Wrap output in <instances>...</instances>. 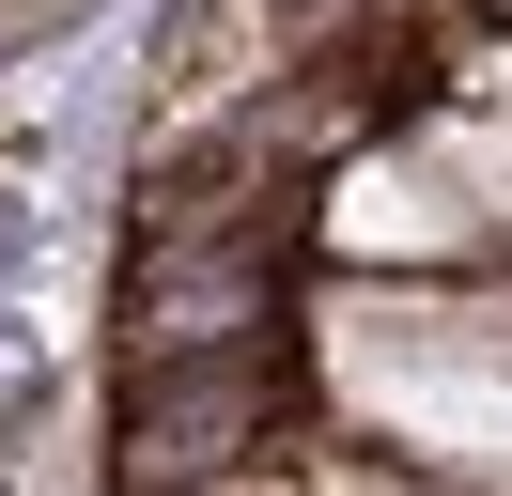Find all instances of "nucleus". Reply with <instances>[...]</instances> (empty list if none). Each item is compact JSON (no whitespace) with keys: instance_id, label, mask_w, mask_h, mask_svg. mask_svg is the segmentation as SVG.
Segmentation results:
<instances>
[{"instance_id":"nucleus-1","label":"nucleus","mask_w":512,"mask_h":496,"mask_svg":"<svg viewBox=\"0 0 512 496\" xmlns=\"http://www.w3.org/2000/svg\"><path fill=\"white\" fill-rule=\"evenodd\" d=\"M249 450H280V357L218 341V357H156L125 403V496H218L249 481Z\"/></svg>"},{"instance_id":"nucleus-2","label":"nucleus","mask_w":512,"mask_h":496,"mask_svg":"<svg viewBox=\"0 0 512 496\" xmlns=\"http://www.w3.org/2000/svg\"><path fill=\"white\" fill-rule=\"evenodd\" d=\"M311 233L342 248V264H466V248H497L481 202L435 171V140H357L342 171L311 186Z\"/></svg>"},{"instance_id":"nucleus-7","label":"nucleus","mask_w":512,"mask_h":496,"mask_svg":"<svg viewBox=\"0 0 512 496\" xmlns=\"http://www.w3.org/2000/svg\"><path fill=\"white\" fill-rule=\"evenodd\" d=\"M311 481H326V496H419V481H388V465H357V450H326Z\"/></svg>"},{"instance_id":"nucleus-4","label":"nucleus","mask_w":512,"mask_h":496,"mask_svg":"<svg viewBox=\"0 0 512 496\" xmlns=\"http://www.w3.org/2000/svg\"><path fill=\"white\" fill-rule=\"evenodd\" d=\"M280 62H295V47H280V0H171V31H156V124L249 109Z\"/></svg>"},{"instance_id":"nucleus-5","label":"nucleus","mask_w":512,"mask_h":496,"mask_svg":"<svg viewBox=\"0 0 512 496\" xmlns=\"http://www.w3.org/2000/svg\"><path fill=\"white\" fill-rule=\"evenodd\" d=\"M419 140H435V171L481 202V233L512 248V109H450V124H419Z\"/></svg>"},{"instance_id":"nucleus-3","label":"nucleus","mask_w":512,"mask_h":496,"mask_svg":"<svg viewBox=\"0 0 512 496\" xmlns=\"http://www.w3.org/2000/svg\"><path fill=\"white\" fill-rule=\"evenodd\" d=\"M280 233H233V248H140L125 279V372L156 357H218V341H264L280 326Z\"/></svg>"},{"instance_id":"nucleus-6","label":"nucleus","mask_w":512,"mask_h":496,"mask_svg":"<svg viewBox=\"0 0 512 496\" xmlns=\"http://www.w3.org/2000/svg\"><path fill=\"white\" fill-rule=\"evenodd\" d=\"M450 93H466V109H512V31H481V16H466V47H450Z\"/></svg>"}]
</instances>
